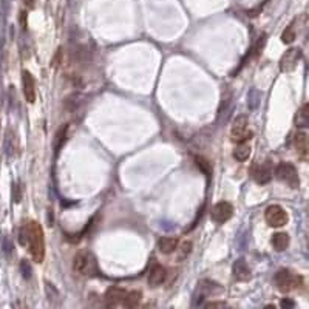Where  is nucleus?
<instances>
[{"label":"nucleus","instance_id":"39448f33","mask_svg":"<svg viewBox=\"0 0 309 309\" xmlns=\"http://www.w3.org/2000/svg\"><path fill=\"white\" fill-rule=\"evenodd\" d=\"M250 136H252V132L249 130V119L246 116H236L231 127L232 141L236 144L247 143V139H250Z\"/></svg>","mask_w":309,"mask_h":309},{"label":"nucleus","instance_id":"6ab92c4d","mask_svg":"<svg viewBox=\"0 0 309 309\" xmlns=\"http://www.w3.org/2000/svg\"><path fill=\"white\" fill-rule=\"evenodd\" d=\"M249 156H250V146L247 143L236 144V147L233 150V158L236 161H246Z\"/></svg>","mask_w":309,"mask_h":309},{"label":"nucleus","instance_id":"423d86ee","mask_svg":"<svg viewBox=\"0 0 309 309\" xmlns=\"http://www.w3.org/2000/svg\"><path fill=\"white\" fill-rule=\"evenodd\" d=\"M264 220L271 228H283L289 221V215L282 206L272 204V206H269L268 209H266Z\"/></svg>","mask_w":309,"mask_h":309},{"label":"nucleus","instance_id":"f3484780","mask_svg":"<svg viewBox=\"0 0 309 309\" xmlns=\"http://www.w3.org/2000/svg\"><path fill=\"white\" fill-rule=\"evenodd\" d=\"M296 125L299 129H306L309 125V104H303L297 115H296Z\"/></svg>","mask_w":309,"mask_h":309},{"label":"nucleus","instance_id":"ddd939ff","mask_svg":"<svg viewBox=\"0 0 309 309\" xmlns=\"http://www.w3.org/2000/svg\"><path fill=\"white\" fill-rule=\"evenodd\" d=\"M167 278V269L161 264H154L149 272V285L150 286H159L165 282Z\"/></svg>","mask_w":309,"mask_h":309},{"label":"nucleus","instance_id":"9d476101","mask_svg":"<svg viewBox=\"0 0 309 309\" xmlns=\"http://www.w3.org/2000/svg\"><path fill=\"white\" fill-rule=\"evenodd\" d=\"M22 87H23V96L26 102L33 104L36 101V82H34V77L30 72H26L23 70L22 73Z\"/></svg>","mask_w":309,"mask_h":309},{"label":"nucleus","instance_id":"aec40b11","mask_svg":"<svg viewBox=\"0 0 309 309\" xmlns=\"http://www.w3.org/2000/svg\"><path fill=\"white\" fill-rule=\"evenodd\" d=\"M296 37H297L296 26H294V23H291L289 26H286V30L282 34V42L283 44H292V42L296 40Z\"/></svg>","mask_w":309,"mask_h":309},{"label":"nucleus","instance_id":"412c9836","mask_svg":"<svg viewBox=\"0 0 309 309\" xmlns=\"http://www.w3.org/2000/svg\"><path fill=\"white\" fill-rule=\"evenodd\" d=\"M190 252H192V243H190V241L182 243V246H181V252H179L178 258H179V260H184V258L190 254Z\"/></svg>","mask_w":309,"mask_h":309},{"label":"nucleus","instance_id":"dca6fc26","mask_svg":"<svg viewBox=\"0 0 309 309\" xmlns=\"http://www.w3.org/2000/svg\"><path fill=\"white\" fill-rule=\"evenodd\" d=\"M233 277L236 280H241V282L250 278V269L247 268V264L244 263V260H238L233 264Z\"/></svg>","mask_w":309,"mask_h":309},{"label":"nucleus","instance_id":"7ed1b4c3","mask_svg":"<svg viewBox=\"0 0 309 309\" xmlns=\"http://www.w3.org/2000/svg\"><path fill=\"white\" fill-rule=\"evenodd\" d=\"M275 176L285 182L286 186H289L291 189H297L300 187V178H299V172H297V168L294 164L291 162H280L277 167H275V170H274Z\"/></svg>","mask_w":309,"mask_h":309},{"label":"nucleus","instance_id":"a211bd4d","mask_svg":"<svg viewBox=\"0 0 309 309\" xmlns=\"http://www.w3.org/2000/svg\"><path fill=\"white\" fill-rule=\"evenodd\" d=\"M143 299V294L139 291H130V292H125V297L122 300V305L124 308H136L139 305Z\"/></svg>","mask_w":309,"mask_h":309},{"label":"nucleus","instance_id":"5701e85b","mask_svg":"<svg viewBox=\"0 0 309 309\" xmlns=\"http://www.w3.org/2000/svg\"><path fill=\"white\" fill-rule=\"evenodd\" d=\"M228 305L224 303V302H210L206 305V308H226Z\"/></svg>","mask_w":309,"mask_h":309},{"label":"nucleus","instance_id":"4be33fe9","mask_svg":"<svg viewBox=\"0 0 309 309\" xmlns=\"http://www.w3.org/2000/svg\"><path fill=\"white\" fill-rule=\"evenodd\" d=\"M195 161H196V165H198V168H201V170H203L204 173H209V172H210V164H209L207 159H204V158H201V156H196Z\"/></svg>","mask_w":309,"mask_h":309},{"label":"nucleus","instance_id":"f8f14e48","mask_svg":"<svg viewBox=\"0 0 309 309\" xmlns=\"http://www.w3.org/2000/svg\"><path fill=\"white\" fill-rule=\"evenodd\" d=\"M294 147H296V150H297L299 158L306 161L308 159V150H309L308 133L306 132H297V135L294 136Z\"/></svg>","mask_w":309,"mask_h":309},{"label":"nucleus","instance_id":"b1692460","mask_svg":"<svg viewBox=\"0 0 309 309\" xmlns=\"http://www.w3.org/2000/svg\"><path fill=\"white\" fill-rule=\"evenodd\" d=\"M22 2L25 3L26 8H34V5H36V0H22Z\"/></svg>","mask_w":309,"mask_h":309},{"label":"nucleus","instance_id":"0eeeda50","mask_svg":"<svg viewBox=\"0 0 309 309\" xmlns=\"http://www.w3.org/2000/svg\"><path fill=\"white\" fill-rule=\"evenodd\" d=\"M300 61H302V50L291 48L282 56V59H280V70H282L283 73H289L292 70L297 68Z\"/></svg>","mask_w":309,"mask_h":309},{"label":"nucleus","instance_id":"2eb2a0df","mask_svg":"<svg viewBox=\"0 0 309 309\" xmlns=\"http://www.w3.org/2000/svg\"><path fill=\"white\" fill-rule=\"evenodd\" d=\"M271 243H272V247H274L277 252H283V250H286L288 246H289V235L285 233V232H278V233L272 235Z\"/></svg>","mask_w":309,"mask_h":309},{"label":"nucleus","instance_id":"f03ea898","mask_svg":"<svg viewBox=\"0 0 309 309\" xmlns=\"http://www.w3.org/2000/svg\"><path fill=\"white\" fill-rule=\"evenodd\" d=\"M302 283H303V278L289 269H282L275 274V285L280 292L288 294L291 291H296L302 286Z\"/></svg>","mask_w":309,"mask_h":309},{"label":"nucleus","instance_id":"1a4fd4ad","mask_svg":"<svg viewBox=\"0 0 309 309\" xmlns=\"http://www.w3.org/2000/svg\"><path fill=\"white\" fill-rule=\"evenodd\" d=\"M272 175H274V167L269 159H266L264 162L258 164L254 170V179L257 184H268V182L272 179Z\"/></svg>","mask_w":309,"mask_h":309},{"label":"nucleus","instance_id":"20e7f679","mask_svg":"<svg viewBox=\"0 0 309 309\" xmlns=\"http://www.w3.org/2000/svg\"><path fill=\"white\" fill-rule=\"evenodd\" d=\"M73 271L79 275H93L96 272V260L87 250H80L73 258Z\"/></svg>","mask_w":309,"mask_h":309},{"label":"nucleus","instance_id":"4468645a","mask_svg":"<svg viewBox=\"0 0 309 309\" xmlns=\"http://www.w3.org/2000/svg\"><path fill=\"white\" fill-rule=\"evenodd\" d=\"M178 246H179V240L176 236H162L158 241V249L164 255H170L173 252H176Z\"/></svg>","mask_w":309,"mask_h":309},{"label":"nucleus","instance_id":"6e6552de","mask_svg":"<svg viewBox=\"0 0 309 309\" xmlns=\"http://www.w3.org/2000/svg\"><path fill=\"white\" fill-rule=\"evenodd\" d=\"M233 215V206L228 201H220L212 207V212H210V217L212 220L218 224H224L226 221H229Z\"/></svg>","mask_w":309,"mask_h":309},{"label":"nucleus","instance_id":"9b49d317","mask_svg":"<svg viewBox=\"0 0 309 309\" xmlns=\"http://www.w3.org/2000/svg\"><path fill=\"white\" fill-rule=\"evenodd\" d=\"M125 292H127V291L122 289V288H119V286H111V288H108L107 292H105V297H104L107 306H108V308L121 306V305H122V300H124V297H125Z\"/></svg>","mask_w":309,"mask_h":309},{"label":"nucleus","instance_id":"f257e3e1","mask_svg":"<svg viewBox=\"0 0 309 309\" xmlns=\"http://www.w3.org/2000/svg\"><path fill=\"white\" fill-rule=\"evenodd\" d=\"M20 243L30 246L31 257L36 263H44L45 258V236L39 223L30 221L20 231Z\"/></svg>","mask_w":309,"mask_h":309}]
</instances>
